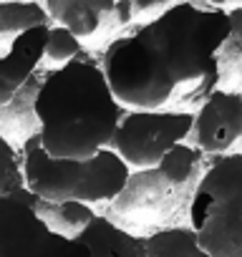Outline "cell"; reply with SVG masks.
I'll use <instances>...</instances> for the list:
<instances>
[{"label":"cell","mask_w":242,"mask_h":257,"mask_svg":"<svg viewBox=\"0 0 242 257\" xmlns=\"http://www.w3.org/2000/svg\"><path fill=\"white\" fill-rule=\"evenodd\" d=\"M192 139L202 154H237L242 139V93L217 88L194 113Z\"/></svg>","instance_id":"ba28073f"},{"label":"cell","mask_w":242,"mask_h":257,"mask_svg":"<svg viewBox=\"0 0 242 257\" xmlns=\"http://www.w3.org/2000/svg\"><path fill=\"white\" fill-rule=\"evenodd\" d=\"M192 128V111H127L108 149L132 172H144L159 167L177 144H187Z\"/></svg>","instance_id":"8992f818"},{"label":"cell","mask_w":242,"mask_h":257,"mask_svg":"<svg viewBox=\"0 0 242 257\" xmlns=\"http://www.w3.org/2000/svg\"><path fill=\"white\" fill-rule=\"evenodd\" d=\"M229 36L217 53L219 66V88L242 93V6L227 11Z\"/></svg>","instance_id":"5bb4252c"},{"label":"cell","mask_w":242,"mask_h":257,"mask_svg":"<svg viewBox=\"0 0 242 257\" xmlns=\"http://www.w3.org/2000/svg\"><path fill=\"white\" fill-rule=\"evenodd\" d=\"M23 179L26 189L38 199L51 202H113L127 187L132 169L111 149L91 159H53L43 152L41 137L31 134L23 142Z\"/></svg>","instance_id":"3957f363"},{"label":"cell","mask_w":242,"mask_h":257,"mask_svg":"<svg viewBox=\"0 0 242 257\" xmlns=\"http://www.w3.org/2000/svg\"><path fill=\"white\" fill-rule=\"evenodd\" d=\"M33 113L48 157L91 159L111 147L127 108L116 101L101 66L76 58L41 81Z\"/></svg>","instance_id":"7a4b0ae2"},{"label":"cell","mask_w":242,"mask_h":257,"mask_svg":"<svg viewBox=\"0 0 242 257\" xmlns=\"http://www.w3.org/2000/svg\"><path fill=\"white\" fill-rule=\"evenodd\" d=\"M41 26H51L41 3H0V56L8 53L23 33Z\"/></svg>","instance_id":"4fadbf2b"},{"label":"cell","mask_w":242,"mask_h":257,"mask_svg":"<svg viewBox=\"0 0 242 257\" xmlns=\"http://www.w3.org/2000/svg\"><path fill=\"white\" fill-rule=\"evenodd\" d=\"M33 202L28 189L0 199V257H91L78 239L53 234L38 219Z\"/></svg>","instance_id":"52a82bcc"},{"label":"cell","mask_w":242,"mask_h":257,"mask_svg":"<svg viewBox=\"0 0 242 257\" xmlns=\"http://www.w3.org/2000/svg\"><path fill=\"white\" fill-rule=\"evenodd\" d=\"M46 13L53 26L66 28L76 38H88L98 33V28L106 21H113L116 3L111 0H48L43 3Z\"/></svg>","instance_id":"30bf717a"},{"label":"cell","mask_w":242,"mask_h":257,"mask_svg":"<svg viewBox=\"0 0 242 257\" xmlns=\"http://www.w3.org/2000/svg\"><path fill=\"white\" fill-rule=\"evenodd\" d=\"M78 242L91 252V257H144V239L101 214H96Z\"/></svg>","instance_id":"8fae6325"},{"label":"cell","mask_w":242,"mask_h":257,"mask_svg":"<svg viewBox=\"0 0 242 257\" xmlns=\"http://www.w3.org/2000/svg\"><path fill=\"white\" fill-rule=\"evenodd\" d=\"M237 154H242V139H239V147H237Z\"/></svg>","instance_id":"ac0fdd59"},{"label":"cell","mask_w":242,"mask_h":257,"mask_svg":"<svg viewBox=\"0 0 242 257\" xmlns=\"http://www.w3.org/2000/svg\"><path fill=\"white\" fill-rule=\"evenodd\" d=\"M204 172V154L192 144H177L154 169L132 172L127 187L111 202L118 219L132 224H162L189 202Z\"/></svg>","instance_id":"277c9868"},{"label":"cell","mask_w":242,"mask_h":257,"mask_svg":"<svg viewBox=\"0 0 242 257\" xmlns=\"http://www.w3.org/2000/svg\"><path fill=\"white\" fill-rule=\"evenodd\" d=\"M229 36L224 8L169 3L164 13L116 38L101 71L127 111H184L219 88L217 53Z\"/></svg>","instance_id":"6da1fadb"},{"label":"cell","mask_w":242,"mask_h":257,"mask_svg":"<svg viewBox=\"0 0 242 257\" xmlns=\"http://www.w3.org/2000/svg\"><path fill=\"white\" fill-rule=\"evenodd\" d=\"M189 229L212 257H242V154L212 157L189 202Z\"/></svg>","instance_id":"5b68a950"},{"label":"cell","mask_w":242,"mask_h":257,"mask_svg":"<svg viewBox=\"0 0 242 257\" xmlns=\"http://www.w3.org/2000/svg\"><path fill=\"white\" fill-rule=\"evenodd\" d=\"M144 257H212L207 254L197 234L189 227L174 224V227H162L144 237Z\"/></svg>","instance_id":"9a60e30c"},{"label":"cell","mask_w":242,"mask_h":257,"mask_svg":"<svg viewBox=\"0 0 242 257\" xmlns=\"http://www.w3.org/2000/svg\"><path fill=\"white\" fill-rule=\"evenodd\" d=\"M33 209L38 214V219L58 237H66V239H78L88 224L96 219V212L91 204H83V202H51V199H38L33 202Z\"/></svg>","instance_id":"7c38bea8"},{"label":"cell","mask_w":242,"mask_h":257,"mask_svg":"<svg viewBox=\"0 0 242 257\" xmlns=\"http://www.w3.org/2000/svg\"><path fill=\"white\" fill-rule=\"evenodd\" d=\"M78 53H81V41H78L73 33H68L66 28L51 23L48 38H46V48H43V58L51 61V63L66 66V63L76 61Z\"/></svg>","instance_id":"e0dca14e"},{"label":"cell","mask_w":242,"mask_h":257,"mask_svg":"<svg viewBox=\"0 0 242 257\" xmlns=\"http://www.w3.org/2000/svg\"><path fill=\"white\" fill-rule=\"evenodd\" d=\"M21 192H26L23 159L18 157L11 139L0 134V199L18 197Z\"/></svg>","instance_id":"2e32d148"},{"label":"cell","mask_w":242,"mask_h":257,"mask_svg":"<svg viewBox=\"0 0 242 257\" xmlns=\"http://www.w3.org/2000/svg\"><path fill=\"white\" fill-rule=\"evenodd\" d=\"M48 28L51 26H41L23 33L8 53L0 56V108L8 106L16 93L36 76V68L43 61Z\"/></svg>","instance_id":"9c48e42d"}]
</instances>
